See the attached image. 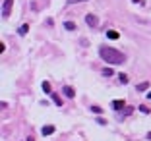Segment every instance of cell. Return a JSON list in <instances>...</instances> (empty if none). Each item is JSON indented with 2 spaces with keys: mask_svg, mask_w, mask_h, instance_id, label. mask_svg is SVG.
I'll use <instances>...</instances> for the list:
<instances>
[{
  "mask_svg": "<svg viewBox=\"0 0 151 141\" xmlns=\"http://www.w3.org/2000/svg\"><path fill=\"white\" fill-rule=\"evenodd\" d=\"M112 108L114 110H122V108H126V102L122 99H116V101H112Z\"/></svg>",
  "mask_w": 151,
  "mask_h": 141,
  "instance_id": "4",
  "label": "cell"
},
{
  "mask_svg": "<svg viewBox=\"0 0 151 141\" xmlns=\"http://www.w3.org/2000/svg\"><path fill=\"white\" fill-rule=\"evenodd\" d=\"M139 110H142V112H143V114H149V108H147V106H145V104H142V106H139Z\"/></svg>",
  "mask_w": 151,
  "mask_h": 141,
  "instance_id": "16",
  "label": "cell"
},
{
  "mask_svg": "<svg viewBox=\"0 0 151 141\" xmlns=\"http://www.w3.org/2000/svg\"><path fill=\"white\" fill-rule=\"evenodd\" d=\"M132 112H134V106H126L124 110L120 112V116H122V118H124V116H130V114H132ZM120 116H118V118H120Z\"/></svg>",
  "mask_w": 151,
  "mask_h": 141,
  "instance_id": "7",
  "label": "cell"
},
{
  "mask_svg": "<svg viewBox=\"0 0 151 141\" xmlns=\"http://www.w3.org/2000/svg\"><path fill=\"white\" fill-rule=\"evenodd\" d=\"M41 87H43L45 93H50V83H49V81H43V85H41Z\"/></svg>",
  "mask_w": 151,
  "mask_h": 141,
  "instance_id": "12",
  "label": "cell"
},
{
  "mask_svg": "<svg viewBox=\"0 0 151 141\" xmlns=\"http://www.w3.org/2000/svg\"><path fill=\"white\" fill-rule=\"evenodd\" d=\"M107 37H109V39H118L120 35L116 33V31H112V29H111V31H107Z\"/></svg>",
  "mask_w": 151,
  "mask_h": 141,
  "instance_id": "10",
  "label": "cell"
},
{
  "mask_svg": "<svg viewBox=\"0 0 151 141\" xmlns=\"http://www.w3.org/2000/svg\"><path fill=\"white\" fill-rule=\"evenodd\" d=\"M64 27H66L68 31H74L76 29V23L74 21H64Z\"/></svg>",
  "mask_w": 151,
  "mask_h": 141,
  "instance_id": "9",
  "label": "cell"
},
{
  "mask_svg": "<svg viewBox=\"0 0 151 141\" xmlns=\"http://www.w3.org/2000/svg\"><path fill=\"white\" fill-rule=\"evenodd\" d=\"M149 99H151V91H149Z\"/></svg>",
  "mask_w": 151,
  "mask_h": 141,
  "instance_id": "21",
  "label": "cell"
},
{
  "mask_svg": "<svg viewBox=\"0 0 151 141\" xmlns=\"http://www.w3.org/2000/svg\"><path fill=\"white\" fill-rule=\"evenodd\" d=\"M43 135H50V133H54V126H43Z\"/></svg>",
  "mask_w": 151,
  "mask_h": 141,
  "instance_id": "6",
  "label": "cell"
},
{
  "mask_svg": "<svg viewBox=\"0 0 151 141\" xmlns=\"http://www.w3.org/2000/svg\"><path fill=\"white\" fill-rule=\"evenodd\" d=\"M78 2H85V0H68V4H78Z\"/></svg>",
  "mask_w": 151,
  "mask_h": 141,
  "instance_id": "18",
  "label": "cell"
},
{
  "mask_svg": "<svg viewBox=\"0 0 151 141\" xmlns=\"http://www.w3.org/2000/svg\"><path fill=\"white\" fill-rule=\"evenodd\" d=\"M147 87H149V83H147V81H143V83H139V85H138V91H145Z\"/></svg>",
  "mask_w": 151,
  "mask_h": 141,
  "instance_id": "14",
  "label": "cell"
},
{
  "mask_svg": "<svg viewBox=\"0 0 151 141\" xmlns=\"http://www.w3.org/2000/svg\"><path fill=\"white\" fill-rule=\"evenodd\" d=\"M103 75H105V77H111V75H112V70H111V68H105V70H103Z\"/></svg>",
  "mask_w": 151,
  "mask_h": 141,
  "instance_id": "15",
  "label": "cell"
},
{
  "mask_svg": "<svg viewBox=\"0 0 151 141\" xmlns=\"http://www.w3.org/2000/svg\"><path fill=\"white\" fill-rule=\"evenodd\" d=\"M50 97H52V102H54V104H56V106H62V99H60V97H58V95H56V93H52V95H50Z\"/></svg>",
  "mask_w": 151,
  "mask_h": 141,
  "instance_id": "8",
  "label": "cell"
},
{
  "mask_svg": "<svg viewBox=\"0 0 151 141\" xmlns=\"http://www.w3.org/2000/svg\"><path fill=\"white\" fill-rule=\"evenodd\" d=\"M12 6H14V0H4V4H2V18H8L10 16Z\"/></svg>",
  "mask_w": 151,
  "mask_h": 141,
  "instance_id": "3",
  "label": "cell"
},
{
  "mask_svg": "<svg viewBox=\"0 0 151 141\" xmlns=\"http://www.w3.org/2000/svg\"><path fill=\"white\" fill-rule=\"evenodd\" d=\"M64 95H66L68 99H74V95H76V91L74 89L70 87V85H66V87H64Z\"/></svg>",
  "mask_w": 151,
  "mask_h": 141,
  "instance_id": "5",
  "label": "cell"
},
{
  "mask_svg": "<svg viewBox=\"0 0 151 141\" xmlns=\"http://www.w3.org/2000/svg\"><path fill=\"white\" fill-rule=\"evenodd\" d=\"M118 81H120V83H128V75H126V74H120L118 75Z\"/></svg>",
  "mask_w": 151,
  "mask_h": 141,
  "instance_id": "13",
  "label": "cell"
},
{
  "mask_svg": "<svg viewBox=\"0 0 151 141\" xmlns=\"http://www.w3.org/2000/svg\"><path fill=\"white\" fill-rule=\"evenodd\" d=\"M99 54H101V58L105 62H109V64H124L126 62V56L120 50L112 49V47H101L99 49Z\"/></svg>",
  "mask_w": 151,
  "mask_h": 141,
  "instance_id": "1",
  "label": "cell"
},
{
  "mask_svg": "<svg viewBox=\"0 0 151 141\" xmlns=\"http://www.w3.org/2000/svg\"><path fill=\"white\" fill-rule=\"evenodd\" d=\"M27 141H35V139H33V137H27Z\"/></svg>",
  "mask_w": 151,
  "mask_h": 141,
  "instance_id": "19",
  "label": "cell"
},
{
  "mask_svg": "<svg viewBox=\"0 0 151 141\" xmlns=\"http://www.w3.org/2000/svg\"><path fill=\"white\" fill-rule=\"evenodd\" d=\"M85 23H87L89 27H97L99 25V18L95 16V14H87V16H85Z\"/></svg>",
  "mask_w": 151,
  "mask_h": 141,
  "instance_id": "2",
  "label": "cell"
},
{
  "mask_svg": "<svg viewBox=\"0 0 151 141\" xmlns=\"http://www.w3.org/2000/svg\"><path fill=\"white\" fill-rule=\"evenodd\" d=\"M27 31H29V25H27V23H25V25H22V27H19V29H18V33H19V35H25Z\"/></svg>",
  "mask_w": 151,
  "mask_h": 141,
  "instance_id": "11",
  "label": "cell"
},
{
  "mask_svg": "<svg viewBox=\"0 0 151 141\" xmlns=\"http://www.w3.org/2000/svg\"><path fill=\"white\" fill-rule=\"evenodd\" d=\"M147 139H151V132H149V133H147Z\"/></svg>",
  "mask_w": 151,
  "mask_h": 141,
  "instance_id": "20",
  "label": "cell"
},
{
  "mask_svg": "<svg viewBox=\"0 0 151 141\" xmlns=\"http://www.w3.org/2000/svg\"><path fill=\"white\" fill-rule=\"evenodd\" d=\"M91 112H95V114H101V108H99V106H91Z\"/></svg>",
  "mask_w": 151,
  "mask_h": 141,
  "instance_id": "17",
  "label": "cell"
}]
</instances>
